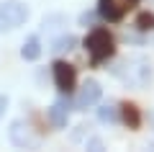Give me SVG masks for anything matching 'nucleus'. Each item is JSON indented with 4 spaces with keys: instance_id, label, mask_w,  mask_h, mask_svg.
Segmentation results:
<instances>
[{
    "instance_id": "nucleus-8",
    "label": "nucleus",
    "mask_w": 154,
    "mask_h": 152,
    "mask_svg": "<svg viewBox=\"0 0 154 152\" xmlns=\"http://www.w3.org/2000/svg\"><path fill=\"white\" fill-rule=\"evenodd\" d=\"M67 119H69V95L62 93L54 103H51V108H49V121L57 126V129H64Z\"/></svg>"
},
{
    "instance_id": "nucleus-11",
    "label": "nucleus",
    "mask_w": 154,
    "mask_h": 152,
    "mask_svg": "<svg viewBox=\"0 0 154 152\" xmlns=\"http://www.w3.org/2000/svg\"><path fill=\"white\" fill-rule=\"evenodd\" d=\"M121 114H123V121H126L131 129H136V126L141 124V114H139V108L134 103H123L121 106Z\"/></svg>"
},
{
    "instance_id": "nucleus-15",
    "label": "nucleus",
    "mask_w": 154,
    "mask_h": 152,
    "mask_svg": "<svg viewBox=\"0 0 154 152\" xmlns=\"http://www.w3.org/2000/svg\"><path fill=\"white\" fill-rule=\"evenodd\" d=\"M88 147L90 150H103V142L100 139H88Z\"/></svg>"
},
{
    "instance_id": "nucleus-2",
    "label": "nucleus",
    "mask_w": 154,
    "mask_h": 152,
    "mask_svg": "<svg viewBox=\"0 0 154 152\" xmlns=\"http://www.w3.org/2000/svg\"><path fill=\"white\" fill-rule=\"evenodd\" d=\"M85 49H88L93 65H103L108 57H113L116 41H113V36H110L105 28H95V31H90L88 39H85Z\"/></svg>"
},
{
    "instance_id": "nucleus-9",
    "label": "nucleus",
    "mask_w": 154,
    "mask_h": 152,
    "mask_svg": "<svg viewBox=\"0 0 154 152\" xmlns=\"http://www.w3.org/2000/svg\"><path fill=\"white\" fill-rule=\"evenodd\" d=\"M38 54H41V41H38V36H28L23 41V47H21V57L26 62H33V60H38Z\"/></svg>"
},
{
    "instance_id": "nucleus-17",
    "label": "nucleus",
    "mask_w": 154,
    "mask_h": 152,
    "mask_svg": "<svg viewBox=\"0 0 154 152\" xmlns=\"http://www.w3.org/2000/svg\"><path fill=\"white\" fill-rule=\"evenodd\" d=\"M152 121H154V116H152Z\"/></svg>"
},
{
    "instance_id": "nucleus-5",
    "label": "nucleus",
    "mask_w": 154,
    "mask_h": 152,
    "mask_svg": "<svg viewBox=\"0 0 154 152\" xmlns=\"http://www.w3.org/2000/svg\"><path fill=\"white\" fill-rule=\"evenodd\" d=\"M100 93H103V88H100L98 80H85L82 85L77 88L75 108H77V111H85V108H90V106H95V103L100 101Z\"/></svg>"
},
{
    "instance_id": "nucleus-13",
    "label": "nucleus",
    "mask_w": 154,
    "mask_h": 152,
    "mask_svg": "<svg viewBox=\"0 0 154 152\" xmlns=\"http://www.w3.org/2000/svg\"><path fill=\"white\" fill-rule=\"evenodd\" d=\"M136 28L139 31H152L154 28V13H141L136 18Z\"/></svg>"
},
{
    "instance_id": "nucleus-1",
    "label": "nucleus",
    "mask_w": 154,
    "mask_h": 152,
    "mask_svg": "<svg viewBox=\"0 0 154 152\" xmlns=\"http://www.w3.org/2000/svg\"><path fill=\"white\" fill-rule=\"evenodd\" d=\"M113 75L121 82H126L128 88H144L152 80V65H149L146 57L134 54V57H128V60L118 62V65L113 67Z\"/></svg>"
},
{
    "instance_id": "nucleus-10",
    "label": "nucleus",
    "mask_w": 154,
    "mask_h": 152,
    "mask_svg": "<svg viewBox=\"0 0 154 152\" xmlns=\"http://www.w3.org/2000/svg\"><path fill=\"white\" fill-rule=\"evenodd\" d=\"M77 47V36L75 34H62V36H57L54 41H51V52H69V49Z\"/></svg>"
},
{
    "instance_id": "nucleus-7",
    "label": "nucleus",
    "mask_w": 154,
    "mask_h": 152,
    "mask_svg": "<svg viewBox=\"0 0 154 152\" xmlns=\"http://www.w3.org/2000/svg\"><path fill=\"white\" fill-rule=\"evenodd\" d=\"M8 134H11V142H13L16 147H21V150H31V147L38 144V139L33 137L31 126H28L26 121H13Z\"/></svg>"
},
{
    "instance_id": "nucleus-3",
    "label": "nucleus",
    "mask_w": 154,
    "mask_h": 152,
    "mask_svg": "<svg viewBox=\"0 0 154 152\" xmlns=\"http://www.w3.org/2000/svg\"><path fill=\"white\" fill-rule=\"evenodd\" d=\"M26 18H28V8L23 5L21 0H5L0 5V34L23 26Z\"/></svg>"
},
{
    "instance_id": "nucleus-4",
    "label": "nucleus",
    "mask_w": 154,
    "mask_h": 152,
    "mask_svg": "<svg viewBox=\"0 0 154 152\" xmlns=\"http://www.w3.org/2000/svg\"><path fill=\"white\" fill-rule=\"evenodd\" d=\"M141 0H98V16L108 23H118L128 11L139 5Z\"/></svg>"
},
{
    "instance_id": "nucleus-14",
    "label": "nucleus",
    "mask_w": 154,
    "mask_h": 152,
    "mask_svg": "<svg viewBox=\"0 0 154 152\" xmlns=\"http://www.w3.org/2000/svg\"><path fill=\"white\" fill-rule=\"evenodd\" d=\"M80 23H82V26H93L95 23V13H82V16H80Z\"/></svg>"
},
{
    "instance_id": "nucleus-6",
    "label": "nucleus",
    "mask_w": 154,
    "mask_h": 152,
    "mask_svg": "<svg viewBox=\"0 0 154 152\" xmlns=\"http://www.w3.org/2000/svg\"><path fill=\"white\" fill-rule=\"evenodd\" d=\"M51 70H54L57 90L64 93V95H69V93L75 90V82H77V72H75V67L67 65V62H54V65H51Z\"/></svg>"
},
{
    "instance_id": "nucleus-12",
    "label": "nucleus",
    "mask_w": 154,
    "mask_h": 152,
    "mask_svg": "<svg viewBox=\"0 0 154 152\" xmlns=\"http://www.w3.org/2000/svg\"><path fill=\"white\" fill-rule=\"evenodd\" d=\"M98 119L103 121V124H116L121 116H118V108H116L113 103H103V106L98 108Z\"/></svg>"
},
{
    "instance_id": "nucleus-16",
    "label": "nucleus",
    "mask_w": 154,
    "mask_h": 152,
    "mask_svg": "<svg viewBox=\"0 0 154 152\" xmlns=\"http://www.w3.org/2000/svg\"><path fill=\"white\" fill-rule=\"evenodd\" d=\"M5 108H8V98H5V95H0V119L5 116Z\"/></svg>"
}]
</instances>
